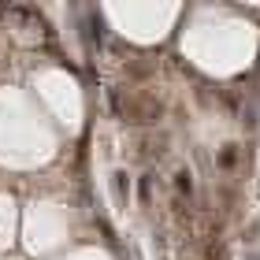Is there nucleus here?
<instances>
[{"mask_svg":"<svg viewBox=\"0 0 260 260\" xmlns=\"http://www.w3.org/2000/svg\"><path fill=\"white\" fill-rule=\"evenodd\" d=\"M216 164H219L223 171H231V168L238 164V149H234V145H227V149H223V152L216 156Z\"/></svg>","mask_w":260,"mask_h":260,"instance_id":"1","label":"nucleus"},{"mask_svg":"<svg viewBox=\"0 0 260 260\" xmlns=\"http://www.w3.org/2000/svg\"><path fill=\"white\" fill-rule=\"evenodd\" d=\"M178 193H186V197H190V193H193V182H190V171H178Z\"/></svg>","mask_w":260,"mask_h":260,"instance_id":"2","label":"nucleus"},{"mask_svg":"<svg viewBox=\"0 0 260 260\" xmlns=\"http://www.w3.org/2000/svg\"><path fill=\"white\" fill-rule=\"evenodd\" d=\"M116 197L126 201V175H123V171H116Z\"/></svg>","mask_w":260,"mask_h":260,"instance_id":"3","label":"nucleus"},{"mask_svg":"<svg viewBox=\"0 0 260 260\" xmlns=\"http://www.w3.org/2000/svg\"><path fill=\"white\" fill-rule=\"evenodd\" d=\"M138 197H142V201H149V178H142V186H138Z\"/></svg>","mask_w":260,"mask_h":260,"instance_id":"4","label":"nucleus"}]
</instances>
